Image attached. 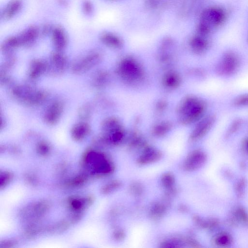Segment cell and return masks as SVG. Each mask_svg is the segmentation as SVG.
Instances as JSON below:
<instances>
[{"label": "cell", "mask_w": 248, "mask_h": 248, "mask_svg": "<svg viewBox=\"0 0 248 248\" xmlns=\"http://www.w3.org/2000/svg\"><path fill=\"white\" fill-rule=\"evenodd\" d=\"M227 18V13L218 6L207 7L201 12L197 26V33L208 36L213 29L221 26Z\"/></svg>", "instance_id": "6da1fadb"}, {"label": "cell", "mask_w": 248, "mask_h": 248, "mask_svg": "<svg viewBox=\"0 0 248 248\" xmlns=\"http://www.w3.org/2000/svg\"><path fill=\"white\" fill-rule=\"evenodd\" d=\"M207 108L206 102L195 96L187 98L180 107V112L184 122L191 123L201 119Z\"/></svg>", "instance_id": "7a4b0ae2"}, {"label": "cell", "mask_w": 248, "mask_h": 248, "mask_svg": "<svg viewBox=\"0 0 248 248\" xmlns=\"http://www.w3.org/2000/svg\"><path fill=\"white\" fill-rule=\"evenodd\" d=\"M241 60L238 54L227 51L222 55L215 65V73L221 78H230L240 69Z\"/></svg>", "instance_id": "3957f363"}, {"label": "cell", "mask_w": 248, "mask_h": 248, "mask_svg": "<svg viewBox=\"0 0 248 248\" xmlns=\"http://www.w3.org/2000/svg\"><path fill=\"white\" fill-rule=\"evenodd\" d=\"M12 93L17 99L29 105H38L43 102L46 97L45 93L42 91L27 86L16 87Z\"/></svg>", "instance_id": "277c9868"}, {"label": "cell", "mask_w": 248, "mask_h": 248, "mask_svg": "<svg viewBox=\"0 0 248 248\" xmlns=\"http://www.w3.org/2000/svg\"><path fill=\"white\" fill-rule=\"evenodd\" d=\"M216 116L209 114L199 120L190 136L192 141H197L204 137L213 128L216 122Z\"/></svg>", "instance_id": "5b68a950"}, {"label": "cell", "mask_w": 248, "mask_h": 248, "mask_svg": "<svg viewBox=\"0 0 248 248\" xmlns=\"http://www.w3.org/2000/svg\"><path fill=\"white\" fill-rule=\"evenodd\" d=\"M206 155L204 152L196 149L191 152L183 163V168L186 171H192L202 167L205 162Z\"/></svg>", "instance_id": "8992f818"}, {"label": "cell", "mask_w": 248, "mask_h": 248, "mask_svg": "<svg viewBox=\"0 0 248 248\" xmlns=\"http://www.w3.org/2000/svg\"><path fill=\"white\" fill-rule=\"evenodd\" d=\"M189 46L192 50L198 54L206 52L209 48L210 43L207 36L196 33L189 40Z\"/></svg>", "instance_id": "52a82bcc"}, {"label": "cell", "mask_w": 248, "mask_h": 248, "mask_svg": "<svg viewBox=\"0 0 248 248\" xmlns=\"http://www.w3.org/2000/svg\"><path fill=\"white\" fill-rule=\"evenodd\" d=\"M99 59L100 55L98 53H91L73 65V71L77 73L86 71L95 65Z\"/></svg>", "instance_id": "ba28073f"}, {"label": "cell", "mask_w": 248, "mask_h": 248, "mask_svg": "<svg viewBox=\"0 0 248 248\" xmlns=\"http://www.w3.org/2000/svg\"><path fill=\"white\" fill-rule=\"evenodd\" d=\"M162 156L160 151L152 147H147L138 158L137 162L140 165H146L157 162Z\"/></svg>", "instance_id": "9c48e42d"}, {"label": "cell", "mask_w": 248, "mask_h": 248, "mask_svg": "<svg viewBox=\"0 0 248 248\" xmlns=\"http://www.w3.org/2000/svg\"><path fill=\"white\" fill-rule=\"evenodd\" d=\"M63 110V105L59 101L52 103L47 108L44 116V119L49 124L56 123L61 116Z\"/></svg>", "instance_id": "30bf717a"}, {"label": "cell", "mask_w": 248, "mask_h": 248, "mask_svg": "<svg viewBox=\"0 0 248 248\" xmlns=\"http://www.w3.org/2000/svg\"><path fill=\"white\" fill-rule=\"evenodd\" d=\"M121 66L122 74L128 79H135L139 78L140 71L138 66L131 59L124 60Z\"/></svg>", "instance_id": "8fae6325"}, {"label": "cell", "mask_w": 248, "mask_h": 248, "mask_svg": "<svg viewBox=\"0 0 248 248\" xmlns=\"http://www.w3.org/2000/svg\"><path fill=\"white\" fill-rule=\"evenodd\" d=\"M39 33V30L35 26H31L27 28L17 36L20 46H29L32 44L37 39Z\"/></svg>", "instance_id": "7c38bea8"}, {"label": "cell", "mask_w": 248, "mask_h": 248, "mask_svg": "<svg viewBox=\"0 0 248 248\" xmlns=\"http://www.w3.org/2000/svg\"><path fill=\"white\" fill-rule=\"evenodd\" d=\"M52 38L56 49L58 51L63 49L67 42V36L64 30L60 27H56L52 31Z\"/></svg>", "instance_id": "4fadbf2b"}, {"label": "cell", "mask_w": 248, "mask_h": 248, "mask_svg": "<svg viewBox=\"0 0 248 248\" xmlns=\"http://www.w3.org/2000/svg\"><path fill=\"white\" fill-rule=\"evenodd\" d=\"M22 7L21 0H11L3 8L1 17L4 20H8L14 17L20 10Z\"/></svg>", "instance_id": "5bb4252c"}, {"label": "cell", "mask_w": 248, "mask_h": 248, "mask_svg": "<svg viewBox=\"0 0 248 248\" xmlns=\"http://www.w3.org/2000/svg\"><path fill=\"white\" fill-rule=\"evenodd\" d=\"M100 40L106 46L113 48H121L123 45L122 39L111 32L103 33L100 36Z\"/></svg>", "instance_id": "9a60e30c"}, {"label": "cell", "mask_w": 248, "mask_h": 248, "mask_svg": "<svg viewBox=\"0 0 248 248\" xmlns=\"http://www.w3.org/2000/svg\"><path fill=\"white\" fill-rule=\"evenodd\" d=\"M90 127L87 123H79L73 127L71 135L75 140H80L88 135Z\"/></svg>", "instance_id": "2e32d148"}, {"label": "cell", "mask_w": 248, "mask_h": 248, "mask_svg": "<svg viewBox=\"0 0 248 248\" xmlns=\"http://www.w3.org/2000/svg\"><path fill=\"white\" fill-rule=\"evenodd\" d=\"M47 66L41 60L32 62L30 68L29 75L31 78H36L42 75L46 70Z\"/></svg>", "instance_id": "e0dca14e"}, {"label": "cell", "mask_w": 248, "mask_h": 248, "mask_svg": "<svg viewBox=\"0 0 248 248\" xmlns=\"http://www.w3.org/2000/svg\"><path fill=\"white\" fill-rule=\"evenodd\" d=\"M52 62L55 68L59 71H63L66 65V59L60 52H55L52 56Z\"/></svg>", "instance_id": "ac0fdd59"}, {"label": "cell", "mask_w": 248, "mask_h": 248, "mask_svg": "<svg viewBox=\"0 0 248 248\" xmlns=\"http://www.w3.org/2000/svg\"><path fill=\"white\" fill-rule=\"evenodd\" d=\"M232 105L236 108H248V93L235 96L232 101Z\"/></svg>", "instance_id": "d6986e66"}, {"label": "cell", "mask_w": 248, "mask_h": 248, "mask_svg": "<svg viewBox=\"0 0 248 248\" xmlns=\"http://www.w3.org/2000/svg\"><path fill=\"white\" fill-rule=\"evenodd\" d=\"M166 211L167 208L165 204L157 202L151 208L150 212V216L154 219H158L164 216Z\"/></svg>", "instance_id": "ffe728a7"}, {"label": "cell", "mask_w": 248, "mask_h": 248, "mask_svg": "<svg viewBox=\"0 0 248 248\" xmlns=\"http://www.w3.org/2000/svg\"><path fill=\"white\" fill-rule=\"evenodd\" d=\"M175 177L170 173L167 172L163 174L161 177L162 185L167 190H172L175 184Z\"/></svg>", "instance_id": "44dd1931"}, {"label": "cell", "mask_w": 248, "mask_h": 248, "mask_svg": "<svg viewBox=\"0 0 248 248\" xmlns=\"http://www.w3.org/2000/svg\"><path fill=\"white\" fill-rule=\"evenodd\" d=\"M243 123L242 119L237 118L234 119L228 127L226 131L227 136H230L239 131L242 127Z\"/></svg>", "instance_id": "7402d4cb"}, {"label": "cell", "mask_w": 248, "mask_h": 248, "mask_svg": "<svg viewBox=\"0 0 248 248\" xmlns=\"http://www.w3.org/2000/svg\"><path fill=\"white\" fill-rule=\"evenodd\" d=\"M216 244L220 247H226L230 245L232 242L231 237L227 233H221L216 237Z\"/></svg>", "instance_id": "603a6c76"}, {"label": "cell", "mask_w": 248, "mask_h": 248, "mask_svg": "<svg viewBox=\"0 0 248 248\" xmlns=\"http://www.w3.org/2000/svg\"><path fill=\"white\" fill-rule=\"evenodd\" d=\"M200 0H185L183 4L181 13L183 15H186L191 12L195 5Z\"/></svg>", "instance_id": "cb8c5ba5"}, {"label": "cell", "mask_w": 248, "mask_h": 248, "mask_svg": "<svg viewBox=\"0 0 248 248\" xmlns=\"http://www.w3.org/2000/svg\"><path fill=\"white\" fill-rule=\"evenodd\" d=\"M122 185L121 181L117 180H113L103 187L102 192L106 194L110 193L119 189L121 187Z\"/></svg>", "instance_id": "d4e9b609"}, {"label": "cell", "mask_w": 248, "mask_h": 248, "mask_svg": "<svg viewBox=\"0 0 248 248\" xmlns=\"http://www.w3.org/2000/svg\"><path fill=\"white\" fill-rule=\"evenodd\" d=\"M193 221L197 226L203 228H207L210 226L215 225V222L213 220H205L198 216H195L193 218Z\"/></svg>", "instance_id": "484cf974"}, {"label": "cell", "mask_w": 248, "mask_h": 248, "mask_svg": "<svg viewBox=\"0 0 248 248\" xmlns=\"http://www.w3.org/2000/svg\"><path fill=\"white\" fill-rule=\"evenodd\" d=\"M130 191L134 195H139L142 193L143 188L141 184L139 183H133L130 186Z\"/></svg>", "instance_id": "4316f807"}, {"label": "cell", "mask_w": 248, "mask_h": 248, "mask_svg": "<svg viewBox=\"0 0 248 248\" xmlns=\"http://www.w3.org/2000/svg\"><path fill=\"white\" fill-rule=\"evenodd\" d=\"M237 214L240 220L248 225V214L245 210L239 208L237 210Z\"/></svg>", "instance_id": "83f0119b"}, {"label": "cell", "mask_w": 248, "mask_h": 248, "mask_svg": "<svg viewBox=\"0 0 248 248\" xmlns=\"http://www.w3.org/2000/svg\"><path fill=\"white\" fill-rule=\"evenodd\" d=\"M82 9L83 12L86 15L91 14L93 10L92 2L88 0H86L83 2Z\"/></svg>", "instance_id": "f1b7e54d"}, {"label": "cell", "mask_w": 248, "mask_h": 248, "mask_svg": "<svg viewBox=\"0 0 248 248\" xmlns=\"http://www.w3.org/2000/svg\"><path fill=\"white\" fill-rule=\"evenodd\" d=\"M178 81V77L175 75L170 74L166 78V83L170 86L176 85Z\"/></svg>", "instance_id": "f546056e"}, {"label": "cell", "mask_w": 248, "mask_h": 248, "mask_svg": "<svg viewBox=\"0 0 248 248\" xmlns=\"http://www.w3.org/2000/svg\"><path fill=\"white\" fill-rule=\"evenodd\" d=\"M114 237L118 241H122L125 237V233L122 230H117L114 232Z\"/></svg>", "instance_id": "4dcf8cb0"}, {"label": "cell", "mask_w": 248, "mask_h": 248, "mask_svg": "<svg viewBox=\"0 0 248 248\" xmlns=\"http://www.w3.org/2000/svg\"><path fill=\"white\" fill-rule=\"evenodd\" d=\"M145 4L148 8L154 9L157 7L158 0H145Z\"/></svg>", "instance_id": "1f68e13d"}, {"label": "cell", "mask_w": 248, "mask_h": 248, "mask_svg": "<svg viewBox=\"0 0 248 248\" xmlns=\"http://www.w3.org/2000/svg\"><path fill=\"white\" fill-rule=\"evenodd\" d=\"M52 31V29H51V27L49 25H46L44 26L42 32L43 34L46 35L48 34L50 31Z\"/></svg>", "instance_id": "d6a6232c"}, {"label": "cell", "mask_w": 248, "mask_h": 248, "mask_svg": "<svg viewBox=\"0 0 248 248\" xmlns=\"http://www.w3.org/2000/svg\"><path fill=\"white\" fill-rule=\"evenodd\" d=\"M243 145L245 150L248 152V137L245 139Z\"/></svg>", "instance_id": "836d02e7"}, {"label": "cell", "mask_w": 248, "mask_h": 248, "mask_svg": "<svg viewBox=\"0 0 248 248\" xmlns=\"http://www.w3.org/2000/svg\"></svg>", "instance_id": "e575fe53"}]
</instances>
